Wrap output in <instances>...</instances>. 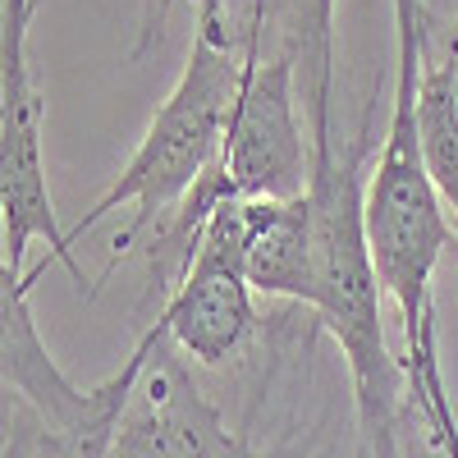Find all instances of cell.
<instances>
[{"label": "cell", "mask_w": 458, "mask_h": 458, "mask_svg": "<svg viewBox=\"0 0 458 458\" xmlns=\"http://www.w3.org/2000/svg\"><path fill=\"white\" fill-rule=\"evenodd\" d=\"M427 5L422 0H394V101L390 124L380 138V157L367 183V248L380 293H386L403 321V376L412 403L422 412L431 440L445 458H458V417L449 408L445 371H440V330H436V266L458 229L436 193L417 142V73H422V37H427Z\"/></svg>", "instance_id": "1"}, {"label": "cell", "mask_w": 458, "mask_h": 458, "mask_svg": "<svg viewBox=\"0 0 458 458\" xmlns=\"http://www.w3.org/2000/svg\"><path fill=\"white\" fill-rule=\"evenodd\" d=\"M362 138L349 147L312 151L308 202L317 220V302L312 312L339 344L353 380L358 412V458H399V403H403V362L386 339L380 280L367 248L362 220Z\"/></svg>", "instance_id": "2"}, {"label": "cell", "mask_w": 458, "mask_h": 458, "mask_svg": "<svg viewBox=\"0 0 458 458\" xmlns=\"http://www.w3.org/2000/svg\"><path fill=\"white\" fill-rule=\"evenodd\" d=\"M193 5H198V28L179 83L170 88L161 110L151 114V124L138 151L129 157V165L120 170V179L73 220L69 239L88 234L114 207H138L133 225L114 239V257L133 252L220 161L229 120H234V106L243 92L248 47L239 28L225 19V0H193Z\"/></svg>", "instance_id": "3"}, {"label": "cell", "mask_w": 458, "mask_h": 458, "mask_svg": "<svg viewBox=\"0 0 458 458\" xmlns=\"http://www.w3.org/2000/svg\"><path fill=\"white\" fill-rule=\"evenodd\" d=\"M37 0H5L0 10V252L5 280L23 276V252L32 239H47L51 261H60L83 298L97 289L88 284L83 266L73 261V239L55 220V202L47 188V157H42V92L32 83L28 28Z\"/></svg>", "instance_id": "4"}, {"label": "cell", "mask_w": 458, "mask_h": 458, "mask_svg": "<svg viewBox=\"0 0 458 458\" xmlns=\"http://www.w3.org/2000/svg\"><path fill=\"white\" fill-rule=\"evenodd\" d=\"M174 349L202 367H225L252 335V284L243 266V198H225L198 234L193 261L157 308Z\"/></svg>", "instance_id": "5"}, {"label": "cell", "mask_w": 458, "mask_h": 458, "mask_svg": "<svg viewBox=\"0 0 458 458\" xmlns=\"http://www.w3.org/2000/svg\"><path fill=\"white\" fill-rule=\"evenodd\" d=\"M225 179L234 198H302L312 183V133L298 120V64L248 51L243 92L225 133Z\"/></svg>", "instance_id": "6"}, {"label": "cell", "mask_w": 458, "mask_h": 458, "mask_svg": "<svg viewBox=\"0 0 458 458\" xmlns=\"http://www.w3.org/2000/svg\"><path fill=\"white\" fill-rule=\"evenodd\" d=\"M147 330L151 358L110 458H252L243 440L225 427L220 408L202 394L161 317H151Z\"/></svg>", "instance_id": "7"}, {"label": "cell", "mask_w": 458, "mask_h": 458, "mask_svg": "<svg viewBox=\"0 0 458 458\" xmlns=\"http://www.w3.org/2000/svg\"><path fill=\"white\" fill-rule=\"evenodd\" d=\"M257 55H289L298 64V92L308 114L312 151L335 142L330 129V64H335V0H248L234 23Z\"/></svg>", "instance_id": "8"}, {"label": "cell", "mask_w": 458, "mask_h": 458, "mask_svg": "<svg viewBox=\"0 0 458 458\" xmlns=\"http://www.w3.org/2000/svg\"><path fill=\"white\" fill-rule=\"evenodd\" d=\"M243 266L248 284L271 298L317 302V220L302 198H243Z\"/></svg>", "instance_id": "9"}, {"label": "cell", "mask_w": 458, "mask_h": 458, "mask_svg": "<svg viewBox=\"0 0 458 458\" xmlns=\"http://www.w3.org/2000/svg\"><path fill=\"white\" fill-rule=\"evenodd\" d=\"M436 19L427 14L422 37V73H417V142H422V161L436 183V193L458 229V106L449 92V73L436 47Z\"/></svg>", "instance_id": "10"}, {"label": "cell", "mask_w": 458, "mask_h": 458, "mask_svg": "<svg viewBox=\"0 0 458 458\" xmlns=\"http://www.w3.org/2000/svg\"><path fill=\"white\" fill-rule=\"evenodd\" d=\"M170 10H174V0H138V42L129 51V60H147L151 51H161L165 42V23H170Z\"/></svg>", "instance_id": "11"}, {"label": "cell", "mask_w": 458, "mask_h": 458, "mask_svg": "<svg viewBox=\"0 0 458 458\" xmlns=\"http://www.w3.org/2000/svg\"><path fill=\"white\" fill-rule=\"evenodd\" d=\"M440 60H445V73H449V92H454V106H458V14H454V23L445 28Z\"/></svg>", "instance_id": "12"}]
</instances>
